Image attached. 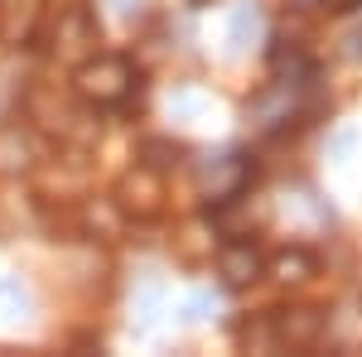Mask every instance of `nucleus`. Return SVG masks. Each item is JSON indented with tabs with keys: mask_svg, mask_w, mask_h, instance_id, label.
I'll return each mask as SVG.
<instances>
[{
	"mask_svg": "<svg viewBox=\"0 0 362 357\" xmlns=\"http://www.w3.org/2000/svg\"><path fill=\"white\" fill-rule=\"evenodd\" d=\"M136 63L121 54H92L87 63H78V78H73V92L78 102L107 111V107H131V92H136Z\"/></svg>",
	"mask_w": 362,
	"mask_h": 357,
	"instance_id": "f257e3e1",
	"label": "nucleus"
},
{
	"mask_svg": "<svg viewBox=\"0 0 362 357\" xmlns=\"http://www.w3.org/2000/svg\"><path fill=\"white\" fill-rule=\"evenodd\" d=\"M29 116L49 131V136H58L63 145H92L97 140V121H92V111H83L78 102H68V97H58V92H49V87H34L29 92Z\"/></svg>",
	"mask_w": 362,
	"mask_h": 357,
	"instance_id": "f03ea898",
	"label": "nucleus"
},
{
	"mask_svg": "<svg viewBox=\"0 0 362 357\" xmlns=\"http://www.w3.org/2000/svg\"><path fill=\"white\" fill-rule=\"evenodd\" d=\"M112 203L121 218L131 222H160L169 208V189H165V174L150 165H131L112 189Z\"/></svg>",
	"mask_w": 362,
	"mask_h": 357,
	"instance_id": "7ed1b4c3",
	"label": "nucleus"
},
{
	"mask_svg": "<svg viewBox=\"0 0 362 357\" xmlns=\"http://www.w3.org/2000/svg\"><path fill=\"white\" fill-rule=\"evenodd\" d=\"M49 49L58 54V63H73V68L97 54V20H92L87 5H63V10H58Z\"/></svg>",
	"mask_w": 362,
	"mask_h": 357,
	"instance_id": "20e7f679",
	"label": "nucleus"
},
{
	"mask_svg": "<svg viewBox=\"0 0 362 357\" xmlns=\"http://www.w3.org/2000/svg\"><path fill=\"white\" fill-rule=\"evenodd\" d=\"M266 218H271L266 198H256V193L237 189V193H227V198H218V203H213V218H208V227H213L218 237H227V242H237V237H251V232H256Z\"/></svg>",
	"mask_w": 362,
	"mask_h": 357,
	"instance_id": "39448f33",
	"label": "nucleus"
},
{
	"mask_svg": "<svg viewBox=\"0 0 362 357\" xmlns=\"http://www.w3.org/2000/svg\"><path fill=\"white\" fill-rule=\"evenodd\" d=\"M324 329H329V314L319 304H290V309H280L276 319H271V338H276L280 348H290V353L319 348Z\"/></svg>",
	"mask_w": 362,
	"mask_h": 357,
	"instance_id": "423d86ee",
	"label": "nucleus"
},
{
	"mask_svg": "<svg viewBox=\"0 0 362 357\" xmlns=\"http://www.w3.org/2000/svg\"><path fill=\"white\" fill-rule=\"evenodd\" d=\"M251 160L247 155H208V160H198V193L208 198V203H218L227 193L247 189L251 184Z\"/></svg>",
	"mask_w": 362,
	"mask_h": 357,
	"instance_id": "0eeeda50",
	"label": "nucleus"
},
{
	"mask_svg": "<svg viewBox=\"0 0 362 357\" xmlns=\"http://www.w3.org/2000/svg\"><path fill=\"white\" fill-rule=\"evenodd\" d=\"M44 29V0H0V49H25Z\"/></svg>",
	"mask_w": 362,
	"mask_h": 357,
	"instance_id": "6e6552de",
	"label": "nucleus"
},
{
	"mask_svg": "<svg viewBox=\"0 0 362 357\" xmlns=\"http://www.w3.org/2000/svg\"><path fill=\"white\" fill-rule=\"evenodd\" d=\"M218 275H223L232 290H247V285H256V280L266 275V256L251 247L247 237H237V242H227L223 256H218Z\"/></svg>",
	"mask_w": 362,
	"mask_h": 357,
	"instance_id": "1a4fd4ad",
	"label": "nucleus"
},
{
	"mask_svg": "<svg viewBox=\"0 0 362 357\" xmlns=\"http://www.w3.org/2000/svg\"><path fill=\"white\" fill-rule=\"evenodd\" d=\"M261 34H266V15H261V5H256V0L232 5V20H227V49H232V54H247Z\"/></svg>",
	"mask_w": 362,
	"mask_h": 357,
	"instance_id": "9d476101",
	"label": "nucleus"
},
{
	"mask_svg": "<svg viewBox=\"0 0 362 357\" xmlns=\"http://www.w3.org/2000/svg\"><path fill=\"white\" fill-rule=\"evenodd\" d=\"M271 275L285 280V285H300V280H309V275H319V256H314L309 247H285V251H276Z\"/></svg>",
	"mask_w": 362,
	"mask_h": 357,
	"instance_id": "9b49d317",
	"label": "nucleus"
},
{
	"mask_svg": "<svg viewBox=\"0 0 362 357\" xmlns=\"http://www.w3.org/2000/svg\"><path fill=\"white\" fill-rule=\"evenodd\" d=\"M184 155H189V145L184 140H174V136H150V140H140V165H150V169H179L184 165Z\"/></svg>",
	"mask_w": 362,
	"mask_h": 357,
	"instance_id": "f8f14e48",
	"label": "nucleus"
},
{
	"mask_svg": "<svg viewBox=\"0 0 362 357\" xmlns=\"http://www.w3.org/2000/svg\"><path fill=\"white\" fill-rule=\"evenodd\" d=\"M29 314V285L20 275H5L0 280V319H25Z\"/></svg>",
	"mask_w": 362,
	"mask_h": 357,
	"instance_id": "ddd939ff",
	"label": "nucleus"
},
{
	"mask_svg": "<svg viewBox=\"0 0 362 357\" xmlns=\"http://www.w3.org/2000/svg\"><path fill=\"white\" fill-rule=\"evenodd\" d=\"M208 309H218L213 290H198V295H189V304H184V319H189V324H198V319H208Z\"/></svg>",
	"mask_w": 362,
	"mask_h": 357,
	"instance_id": "4468645a",
	"label": "nucleus"
},
{
	"mask_svg": "<svg viewBox=\"0 0 362 357\" xmlns=\"http://www.w3.org/2000/svg\"><path fill=\"white\" fill-rule=\"evenodd\" d=\"M107 5H112V15L121 20V25H131V20L145 15V0H107Z\"/></svg>",
	"mask_w": 362,
	"mask_h": 357,
	"instance_id": "2eb2a0df",
	"label": "nucleus"
},
{
	"mask_svg": "<svg viewBox=\"0 0 362 357\" xmlns=\"http://www.w3.org/2000/svg\"><path fill=\"white\" fill-rule=\"evenodd\" d=\"M362 0H324V10H358Z\"/></svg>",
	"mask_w": 362,
	"mask_h": 357,
	"instance_id": "dca6fc26",
	"label": "nucleus"
},
{
	"mask_svg": "<svg viewBox=\"0 0 362 357\" xmlns=\"http://www.w3.org/2000/svg\"><path fill=\"white\" fill-rule=\"evenodd\" d=\"M358 290H362V275H358Z\"/></svg>",
	"mask_w": 362,
	"mask_h": 357,
	"instance_id": "f3484780",
	"label": "nucleus"
}]
</instances>
